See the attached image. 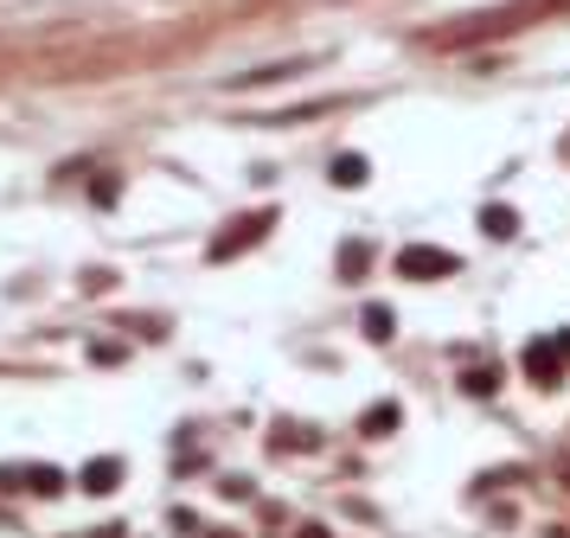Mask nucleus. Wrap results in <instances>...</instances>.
Returning <instances> with one entry per match:
<instances>
[{
	"instance_id": "5",
	"label": "nucleus",
	"mask_w": 570,
	"mask_h": 538,
	"mask_svg": "<svg viewBox=\"0 0 570 538\" xmlns=\"http://www.w3.org/2000/svg\"><path fill=\"white\" fill-rule=\"evenodd\" d=\"M116 475H122L116 461H90V475H83V481L97 487V493H109V481H116Z\"/></svg>"
},
{
	"instance_id": "4",
	"label": "nucleus",
	"mask_w": 570,
	"mask_h": 538,
	"mask_svg": "<svg viewBox=\"0 0 570 538\" xmlns=\"http://www.w3.org/2000/svg\"><path fill=\"white\" fill-rule=\"evenodd\" d=\"M481 225H488V237H513V212L488 205V212H481Z\"/></svg>"
},
{
	"instance_id": "2",
	"label": "nucleus",
	"mask_w": 570,
	"mask_h": 538,
	"mask_svg": "<svg viewBox=\"0 0 570 538\" xmlns=\"http://www.w3.org/2000/svg\"><path fill=\"white\" fill-rule=\"evenodd\" d=\"M276 225V212H257V218H244V225H232V237H218V256H232L237 244H257L263 231Z\"/></svg>"
},
{
	"instance_id": "6",
	"label": "nucleus",
	"mask_w": 570,
	"mask_h": 538,
	"mask_svg": "<svg viewBox=\"0 0 570 538\" xmlns=\"http://www.w3.org/2000/svg\"><path fill=\"white\" fill-rule=\"evenodd\" d=\"M334 179H340V186H360V179H365V160H360V154H353V160H334Z\"/></svg>"
},
{
	"instance_id": "7",
	"label": "nucleus",
	"mask_w": 570,
	"mask_h": 538,
	"mask_svg": "<svg viewBox=\"0 0 570 538\" xmlns=\"http://www.w3.org/2000/svg\"><path fill=\"white\" fill-rule=\"evenodd\" d=\"M365 327H372L379 340H385V333H391V314H385V307H365Z\"/></svg>"
},
{
	"instance_id": "3",
	"label": "nucleus",
	"mask_w": 570,
	"mask_h": 538,
	"mask_svg": "<svg viewBox=\"0 0 570 538\" xmlns=\"http://www.w3.org/2000/svg\"><path fill=\"white\" fill-rule=\"evenodd\" d=\"M525 372H532V379H551V372H558V346H551V340H539V346L525 353Z\"/></svg>"
},
{
	"instance_id": "8",
	"label": "nucleus",
	"mask_w": 570,
	"mask_h": 538,
	"mask_svg": "<svg viewBox=\"0 0 570 538\" xmlns=\"http://www.w3.org/2000/svg\"><path fill=\"white\" fill-rule=\"evenodd\" d=\"M391 423H397V410H391V404H379L372 417H365V430H391Z\"/></svg>"
},
{
	"instance_id": "1",
	"label": "nucleus",
	"mask_w": 570,
	"mask_h": 538,
	"mask_svg": "<svg viewBox=\"0 0 570 538\" xmlns=\"http://www.w3.org/2000/svg\"><path fill=\"white\" fill-rule=\"evenodd\" d=\"M397 270L411 282H430V276H455V256L449 251H430V244H411V251L397 256Z\"/></svg>"
}]
</instances>
